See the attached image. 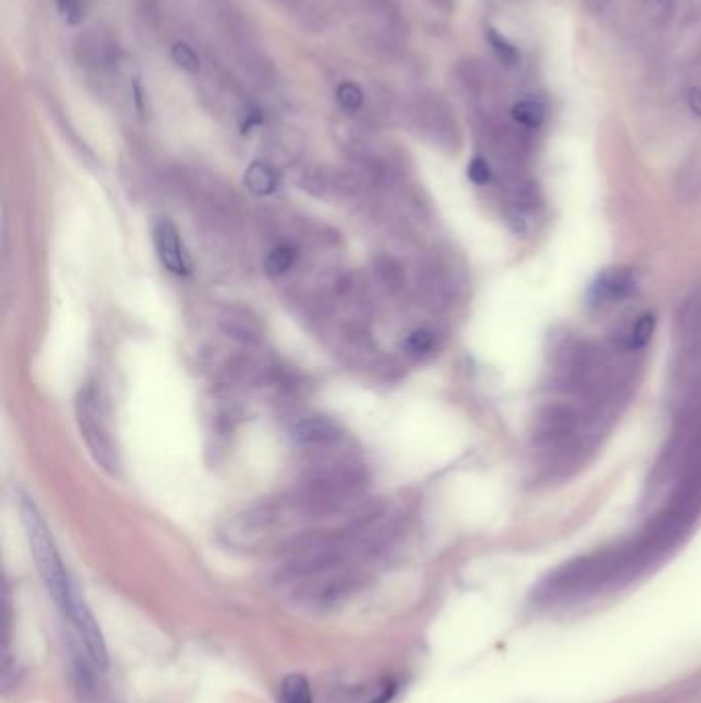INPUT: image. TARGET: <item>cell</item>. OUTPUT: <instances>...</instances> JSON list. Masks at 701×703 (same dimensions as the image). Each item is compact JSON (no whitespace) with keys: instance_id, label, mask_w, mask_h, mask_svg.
<instances>
[{"instance_id":"cell-28","label":"cell","mask_w":701,"mask_h":703,"mask_svg":"<svg viewBox=\"0 0 701 703\" xmlns=\"http://www.w3.org/2000/svg\"><path fill=\"white\" fill-rule=\"evenodd\" d=\"M650 7H658V5H664V0H648Z\"/></svg>"},{"instance_id":"cell-16","label":"cell","mask_w":701,"mask_h":703,"mask_svg":"<svg viewBox=\"0 0 701 703\" xmlns=\"http://www.w3.org/2000/svg\"><path fill=\"white\" fill-rule=\"evenodd\" d=\"M512 120L525 130H537L545 120V105L537 99H525L512 105Z\"/></svg>"},{"instance_id":"cell-26","label":"cell","mask_w":701,"mask_h":703,"mask_svg":"<svg viewBox=\"0 0 701 703\" xmlns=\"http://www.w3.org/2000/svg\"><path fill=\"white\" fill-rule=\"evenodd\" d=\"M584 5H586V9H588L590 13L601 15V13L607 9L609 0H584Z\"/></svg>"},{"instance_id":"cell-21","label":"cell","mask_w":701,"mask_h":703,"mask_svg":"<svg viewBox=\"0 0 701 703\" xmlns=\"http://www.w3.org/2000/svg\"><path fill=\"white\" fill-rule=\"evenodd\" d=\"M171 60L179 66V68H183V70H186V72H198L200 70V58H198V54L194 52V48L190 46V44H186V42H179V44H175L173 48H171Z\"/></svg>"},{"instance_id":"cell-13","label":"cell","mask_w":701,"mask_h":703,"mask_svg":"<svg viewBox=\"0 0 701 703\" xmlns=\"http://www.w3.org/2000/svg\"><path fill=\"white\" fill-rule=\"evenodd\" d=\"M414 118L418 120L420 128L434 134V136H453L455 134V124L449 116V111L436 101H422L416 107Z\"/></svg>"},{"instance_id":"cell-7","label":"cell","mask_w":701,"mask_h":703,"mask_svg":"<svg viewBox=\"0 0 701 703\" xmlns=\"http://www.w3.org/2000/svg\"><path fill=\"white\" fill-rule=\"evenodd\" d=\"M636 290V274L630 268H607L588 290V301L597 309H609Z\"/></svg>"},{"instance_id":"cell-18","label":"cell","mask_w":701,"mask_h":703,"mask_svg":"<svg viewBox=\"0 0 701 703\" xmlns=\"http://www.w3.org/2000/svg\"><path fill=\"white\" fill-rule=\"evenodd\" d=\"M294 262H297V251H294V247L290 245L274 247L266 259V272L270 276H282L294 266Z\"/></svg>"},{"instance_id":"cell-2","label":"cell","mask_w":701,"mask_h":703,"mask_svg":"<svg viewBox=\"0 0 701 703\" xmlns=\"http://www.w3.org/2000/svg\"><path fill=\"white\" fill-rule=\"evenodd\" d=\"M21 518H23V527H25V533L29 539L33 560H35V564H38L42 580L52 595V599L56 601L58 609L64 611L70 601L72 590H75L77 586H75V582L70 580L64 564L60 560V553L54 545V539L48 531V525L44 523L40 510L35 508L33 502H29V500L21 502Z\"/></svg>"},{"instance_id":"cell-4","label":"cell","mask_w":701,"mask_h":703,"mask_svg":"<svg viewBox=\"0 0 701 703\" xmlns=\"http://www.w3.org/2000/svg\"><path fill=\"white\" fill-rule=\"evenodd\" d=\"M77 418H79L81 434L87 440L95 459L105 469H114L116 465L114 447H112V440H109V434L101 416V403H99L97 391L93 387H87L85 391H81L77 399Z\"/></svg>"},{"instance_id":"cell-6","label":"cell","mask_w":701,"mask_h":703,"mask_svg":"<svg viewBox=\"0 0 701 703\" xmlns=\"http://www.w3.org/2000/svg\"><path fill=\"white\" fill-rule=\"evenodd\" d=\"M673 336L677 350L687 358L701 356V286L681 301L675 313Z\"/></svg>"},{"instance_id":"cell-10","label":"cell","mask_w":701,"mask_h":703,"mask_svg":"<svg viewBox=\"0 0 701 703\" xmlns=\"http://www.w3.org/2000/svg\"><path fill=\"white\" fill-rule=\"evenodd\" d=\"M654 317L650 313L638 315L636 319H632L627 325H623L619 329L617 336L613 338L615 348H619L621 352H640L648 346V342L652 340L654 333Z\"/></svg>"},{"instance_id":"cell-17","label":"cell","mask_w":701,"mask_h":703,"mask_svg":"<svg viewBox=\"0 0 701 703\" xmlns=\"http://www.w3.org/2000/svg\"><path fill=\"white\" fill-rule=\"evenodd\" d=\"M280 703H313L309 681L299 673L284 677L280 683Z\"/></svg>"},{"instance_id":"cell-9","label":"cell","mask_w":701,"mask_h":703,"mask_svg":"<svg viewBox=\"0 0 701 703\" xmlns=\"http://www.w3.org/2000/svg\"><path fill=\"white\" fill-rule=\"evenodd\" d=\"M77 54L85 66H95V68H109L118 62L116 42L109 35L99 31H93L81 37Z\"/></svg>"},{"instance_id":"cell-20","label":"cell","mask_w":701,"mask_h":703,"mask_svg":"<svg viewBox=\"0 0 701 703\" xmlns=\"http://www.w3.org/2000/svg\"><path fill=\"white\" fill-rule=\"evenodd\" d=\"M436 346V336L430 329H416L405 340V350L414 356H426Z\"/></svg>"},{"instance_id":"cell-14","label":"cell","mask_w":701,"mask_h":703,"mask_svg":"<svg viewBox=\"0 0 701 703\" xmlns=\"http://www.w3.org/2000/svg\"><path fill=\"white\" fill-rule=\"evenodd\" d=\"M245 185L255 196H270L278 188V175L268 163L255 161L245 171Z\"/></svg>"},{"instance_id":"cell-12","label":"cell","mask_w":701,"mask_h":703,"mask_svg":"<svg viewBox=\"0 0 701 703\" xmlns=\"http://www.w3.org/2000/svg\"><path fill=\"white\" fill-rule=\"evenodd\" d=\"M294 440L299 444H307V447H319V444H329L340 438V428L336 422L325 420V418H307L299 422L292 430Z\"/></svg>"},{"instance_id":"cell-15","label":"cell","mask_w":701,"mask_h":703,"mask_svg":"<svg viewBox=\"0 0 701 703\" xmlns=\"http://www.w3.org/2000/svg\"><path fill=\"white\" fill-rule=\"evenodd\" d=\"M677 192L683 200L701 198V155L689 159L679 173Z\"/></svg>"},{"instance_id":"cell-5","label":"cell","mask_w":701,"mask_h":703,"mask_svg":"<svg viewBox=\"0 0 701 703\" xmlns=\"http://www.w3.org/2000/svg\"><path fill=\"white\" fill-rule=\"evenodd\" d=\"M64 617H68V621L75 625L77 634L83 638L85 648L93 660L95 666L99 669H105L107 666V648H105V640L99 629V623L95 619V615L91 613V609L87 607L85 599L81 597V592L75 588L70 595V601L66 605V609L62 611Z\"/></svg>"},{"instance_id":"cell-23","label":"cell","mask_w":701,"mask_h":703,"mask_svg":"<svg viewBox=\"0 0 701 703\" xmlns=\"http://www.w3.org/2000/svg\"><path fill=\"white\" fill-rule=\"evenodd\" d=\"M467 175H469V179H471L473 183L486 185V183H490V179H492V169H490V165H488V161H486L484 157H475V159L469 163V167H467Z\"/></svg>"},{"instance_id":"cell-27","label":"cell","mask_w":701,"mask_h":703,"mask_svg":"<svg viewBox=\"0 0 701 703\" xmlns=\"http://www.w3.org/2000/svg\"><path fill=\"white\" fill-rule=\"evenodd\" d=\"M432 3H436L438 7H447V5L451 3V0H432Z\"/></svg>"},{"instance_id":"cell-3","label":"cell","mask_w":701,"mask_h":703,"mask_svg":"<svg viewBox=\"0 0 701 703\" xmlns=\"http://www.w3.org/2000/svg\"><path fill=\"white\" fill-rule=\"evenodd\" d=\"M584 416L566 405H551L539 416L535 440L539 447L558 453H574L582 438Z\"/></svg>"},{"instance_id":"cell-24","label":"cell","mask_w":701,"mask_h":703,"mask_svg":"<svg viewBox=\"0 0 701 703\" xmlns=\"http://www.w3.org/2000/svg\"><path fill=\"white\" fill-rule=\"evenodd\" d=\"M56 5L70 25H77L83 19V0H56Z\"/></svg>"},{"instance_id":"cell-19","label":"cell","mask_w":701,"mask_h":703,"mask_svg":"<svg viewBox=\"0 0 701 703\" xmlns=\"http://www.w3.org/2000/svg\"><path fill=\"white\" fill-rule=\"evenodd\" d=\"M488 42H490L494 54L498 56V60H500L502 64H506V66L519 64V60H521L519 50H516L498 29L488 27Z\"/></svg>"},{"instance_id":"cell-25","label":"cell","mask_w":701,"mask_h":703,"mask_svg":"<svg viewBox=\"0 0 701 703\" xmlns=\"http://www.w3.org/2000/svg\"><path fill=\"white\" fill-rule=\"evenodd\" d=\"M687 105H689V109L693 111L695 116L701 118V89L693 87V89L687 91Z\"/></svg>"},{"instance_id":"cell-22","label":"cell","mask_w":701,"mask_h":703,"mask_svg":"<svg viewBox=\"0 0 701 703\" xmlns=\"http://www.w3.org/2000/svg\"><path fill=\"white\" fill-rule=\"evenodd\" d=\"M336 97H338V103H340V107L344 111H358L362 107V103H364V93L354 83H342L338 87Z\"/></svg>"},{"instance_id":"cell-1","label":"cell","mask_w":701,"mask_h":703,"mask_svg":"<svg viewBox=\"0 0 701 703\" xmlns=\"http://www.w3.org/2000/svg\"><path fill=\"white\" fill-rule=\"evenodd\" d=\"M558 381L590 403H603L619 387V370L611 356L595 342L564 338L551 354Z\"/></svg>"},{"instance_id":"cell-8","label":"cell","mask_w":701,"mask_h":703,"mask_svg":"<svg viewBox=\"0 0 701 703\" xmlns=\"http://www.w3.org/2000/svg\"><path fill=\"white\" fill-rule=\"evenodd\" d=\"M153 237L161 264L175 276H186L190 272V262L186 251H183L177 229L169 220H159L153 229Z\"/></svg>"},{"instance_id":"cell-11","label":"cell","mask_w":701,"mask_h":703,"mask_svg":"<svg viewBox=\"0 0 701 703\" xmlns=\"http://www.w3.org/2000/svg\"><path fill=\"white\" fill-rule=\"evenodd\" d=\"M237 58H239L243 72L251 79V83L260 85V87H268L274 83V68H272L270 60L264 54L257 52L249 42L239 44Z\"/></svg>"}]
</instances>
